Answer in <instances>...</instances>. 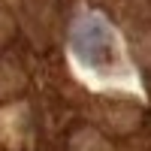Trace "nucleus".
Returning a JSON list of instances; mask_svg holds the SVG:
<instances>
[{"mask_svg":"<svg viewBox=\"0 0 151 151\" xmlns=\"http://www.w3.org/2000/svg\"><path fill=\"white\" fill-rule=\"evenodd\" d=\"M70 52L79 64L94 76H118L124 60V45L118 40L115 27L97 12H82L70 24Z\"/></svg>","mask_w":151,"mask_h":151,"instance_id":"obj_1","label":"nucleus"}]
</instances>
